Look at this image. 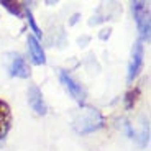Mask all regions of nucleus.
Wrapping results in <instances>:
<instances>
[{"instance_id":"obj_4","label":"nucleus","mask_w":151,"mask_h":151,"mask_svg":"<svg viewBox=\"0 0 151 151\" xmlns=\"http://www.w3.org/2000/svg\"><path fill=\"white\" fill-rule=\"evenodd\" d=\"M59 79H61V82L64 84L66 89L69 91V94H71L72 97L77 100V102H84L86 92H84V89L81 87L79 82H76V81L72 79V77H71V76H69L66 71H59Z\"/></svg>"},{"instance_id":"obj_9","label":"nucleus","mask_w":151,"mask_h":151,"mask_svg":"<svg viewBox=\"0 0 151 151\" xmlns=\"http://www.w3.org/2000/svg\"><path fill=\"white\" fill-rule=\"evenodd\" d=\"M0 4L4 5L5 8H8V10H10L12 13H15V15H20V12H18V8H17V7H12V4H8V2H0Z\"/></svg>"},{"instance_id":"obj_2","label":"nucleus","mask_w":151,"mask_h":151,"mask_svg":"<svg viewBox=\"0 0 151 151\" xmlns=\"http://www.w3.org/2000/svg\"><path fill=\"white\" fill-rule=\"evenodd\" d=\"M132 10H133V15H135L136 25H138L141 36L148 40L150 38V12H148L146 5L143 2H133Z\"/></svg>"},{"instance_id":"obj_8","label":"nucleus","mask_w":151,"mask_h":151,"mask_svg":"<svg viewBox=\"0 0 151 151\" xmlns=\"http://www.w3.org/2000/svg\"><path fill=\"white\" fill-rule=\"evenodd\" d=\"M27 15H28V22H30V27H31V30H33V33L40 38V36H41V30L38 28V25H36V22H35V18H33V15H31L30 10L27 12Z\"/></svg>"},{"instance_id":"obj_1","label":"nucleus","mask_w":151,"mask_h":151,"mask_svg":"<svg viewBox=\"0 0 151 151\" xmlns=\"http://www.w3.org/2000/svg\"><path fill=\"white\" fill-rule=\"evenodd\" d=\"M72 125H74V130L77 133L86 135V133H92V132H97L99 128H102L104 117L100 115L99 110L92 109V107H82L74 115Z\"/></svg>"},{"instance_id":"obj_3","label":"nucleus","mask_w":151,"mask_h":151,"mask_svg":"<svg viewBox=\"0 0 151 151\" xmlns=\"http://www.w3.org/2000/svg\"><path fill=\"white\" fill-rule=\"evenodd\" d=\"M141 66H143V45H141V41H136L133 46L132 63H130L128 68V82H132L138 76V72L141 71Z\"/></svg>"},{"instance_id":"obj_6","label":"nucleus","mask_w":151,"mask_h":151,"mask_svg":"<svg viewBox=\"0 0 151 151\" xmlns=\"http://www.w3.org/2000/svg\"><path fill=\"white\" fill-rule=\"evenodd\" d=\"M28 51H30V58L35 64H45L46 63L45 51L35 36H28Z\"/></svg>"},{"instance_id":"obj_5","label":"nucleus","mask_w":151,"mask_h":151,"mask_svg":"<svg viewBox=\"0 0 151 151\" xmlns=\"http://www.w3.org/2000/svg\"><path fill=\"white\" fill-rule=\"evenodd\" d=\"M28 104H30V107L38 113V115H46V112H48L46 104H45V100H43L41 91H40L36 86H31L30 89H28Z\"/></svg>"},{"instance_id":"obj_7","label":"nucleus","mask_w":151,"mask_h":151,"mask_svg":"<svg viewBox=\"0 0 151 151\" xmlns=\"http://www.w3.org/2000/svg\"><path fill=\"white\" fill-rule=\"evenodd\" d=\"M10 74L15 76V77H22V79H27L30 77V68H28L27 61L23 59L22 56H15L13 61H12V66H10Z\"/></svg>"}]
</instances>
